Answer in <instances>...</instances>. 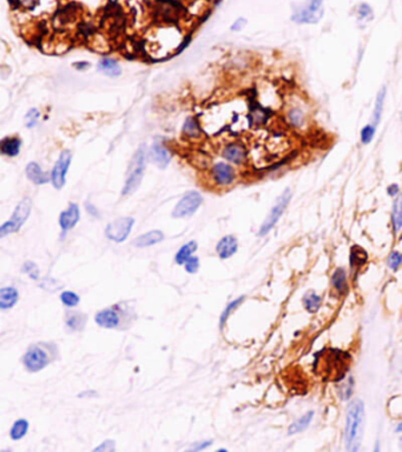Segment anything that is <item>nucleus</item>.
Returning <instances> with one entry per match:
<instances>
[{"label":"nucleus","mask_w":402,"mask_h":452,"mask_svg":"<svg viewBox=\"0 0 402 452\" xmlns=\"http://www.w3.org/2000/svg\"><path fill=\"white\" fill-rule=\"evenodd\" d=\"M211 177L217 185L229 186L236 179V172L231 165L226 163H217L211 168Z\"/></svg>","instance_id":"obj_10"},{"label":"nucleus","mask_w":402,"mask_h":452,"mask_svg":"<svg viewBox=\"0 0 402 452\" xmlns=\"http://www.w3.org/2000/svg\"><path fill=\"white\" fill-rule=\"evenodd\" d=\"M71 159H72L71 151L64 150L62 153H60L57 163L54 164L52 172H51V181H52V185L54 186V189L60 190L63 189L64 185H65L66 174H68L70 164H71Z\"/></svg>","instance_id":"obj_8"},{"label":"nucleus","mask_w":402,"mask_h":452,"mask_svg":"<svg viewBox=\"0 0 402 452\" xmlns=\"http://www.w3.org/2000/svg\"><path fill=\"white\" fill-rule=\"evenodd\" d=\"M86 206H88V208H86V210H88V211L90 212L92 216H98V212H97V210H96L95 206H92L90 203L86 204Z\"/></svg>","instance_id":"obj_46"},{"label":"nucleus","mask_w":402,"mask_h":452,"mask_svg":"<svg viewBox=\"0 0 402 452\" xmlns=\"http://www.w3.org/2000/svg\"><path fill=\"white\" fill-rule=\"evenodd\" d=\"M96 323L104 329H116L120 324V317L114 308H104L97 312Z\"/></svg>","instance_id":"obj_12"},{"label":"nucleus","mask_w":402,"mask_h":452,"mask_svg":"<svg viewBox=\"0 0 402 452\" xmlns=\"http://www.w3.org/2000/svg\"><path fill=\"white\" fill-rule=\"evenodd\" d=\"M23 272L31 277L32 279L39 278V269L33 262H26L23 266Z\"/></svg>","instance_id":"obj_34"},{"label":"nucleus","mask_w":402,"mask_h":452,"mask_svg":"<svg viewBox=\"0 0 402 452\" xmlns=\"http://www.w3.org/2000/svg\"><path fill=\"white\" fill-rule=\"evenodd\" d=\"M24 367L30 372L41 371L50 363L49 355L39 346H31L23 357Z\"/></svg>","instance_id":"obj_9"},{"label":"nucleus","mask_w":402,"mask_h":452,"mask_svg":"<svg viewBox=\"0 0 402 452\" xmlns=\"http://www.w3.org/2000/svg\"><path fill=\"white\" fill-rule=\"evenodd\" d=\"M238 250V241L234 235L229 234L223 237L221 240L216 245V252L221 259H226L230 258L237 252Z\"/></svg>","instance_id":"obj_15"},{"label":"nucleus","mask_w":402,"mask_h":452,"mask_svg":"<svg viewBox=\"0 0 402 452\" xmlns=\"http://www.w3.org/2000/svg\"><path fill=\"white\" fill-rule=\"evenodd\" d=\"M375 125H366L361 130V142L362 144H369L375 136Z\"/></svg>","instance_id":"obj_33"},{"label":"nucleus","mask_w":402,"mask_h":452,"mask_svg":"<svg viewBox=\"0 0 402 452\" xmlns=\"http://www.w3.org/2000/svg\"><path fill=\"white\" fill-rule=\"evenodd\" d=\"M323 15V0H309L293 14V20L299 24H316Z\"/></svg>","instance_id":"obj_4"},{"label":"nucleus","mask_w":402,"mask_h":452,"mask_svg":"<svg viewBox=\"0 0 402 452\" xmlns=\"http://www.w3.org/2000/svg\"><path fill=\"white\" fill-rule=\"evenodd\" d=\"M86 323V317L84 314L82 313H72L70 314L66 319V325H68L70 329L75 330V331H79L83 329V326L85 325Z\"/></svg>","instance_id":"obj_29"},{"label":"nucleus","mask_w":402,"mask_h":452,"mask_svg":"<svg viewBox=\"0 0 402 452\" xmlns=\"http://www.w3.org/2000/svg\"><path fill=\"white\" fill-rule=\"evenodd\" d=\"M201 133H202V130H201L199 120L194 117L187 118L183 125V135L187 136L188 138H199Z\"/></svg>","instance_id":"obj_22"},{"label":"nucleus","mask_w":402,"mask_h":452,"mask_svg":"<svg viewBox=\"0 0 402 452\" xmlns=\"http://www.w3.org/2000/svg\"><path fill=\"white\" fill-rule=\"evenodd\" d=\"M290 199H292V191H290L289 189H287L285 192H283L282 195L279 197V199L276 200L275 205L273 206V209L270 210V213L268 215L266 221L263 222L262 226H261L260 231H258V235L263 237V235L269 233V231L276 225V223L279 222L281 216H282L283 212L286 211L287 206H288L290 203Z\"/></svg>","instance_id":"obj_5"},{"label":"nucleus","mask_w":402,"mask_h":452,"mask_svg":"<svg viewBox=\"0 0 402 452\" xmlns=\"http://www.w3.org/2000/svg\"><path fill=\"white\" fill-rule=\"evenodd\" d=\"M60 301H62V303L65 305V306L75 307L79 304L81 298H79V296L77 294H75L73 291H64L62 292V295H60Z\"/></svg>","instance_id":"obj_31"},{"label":"nucleus","mask_w":402,"mask_h":452,"mask_svg":"<svg viewBox=\"0 0 402 452\" xmlns=\"http://www.w3.org/2000/svg\"><path fill=\"white\" fill-rule=\"evenodd\" d=\"M331 283H333L334 289L337 292H343L347 285V273L343 269L335 270L333 277H331Z\"/></svg>","instance_id":"obj_28"},{"label":"nucleus","mask_w":402,"mask_h":452,"mask_svg":"<svg viewBox=\"0 0 402 452\" xmlns=\"http://www.w3.org/2000/svg\"><path fill=\"white\" fill-rule=\"evenodd\" d=\"M401 264H402V253L398 252V251L392 252L391 256L388 257V266L395 271V270L399 269V266H400Z\"/></svg>","instance_id":"obj_36"},{"label":"nucleus","mask_w":402,"mask_h":452,"mask_svg":"<svg viewBox=\"0 0 402 452\" xmlns=\"http://www.w3.org/2000/svg\"><path fill=\"white\" fill-rule=\"evenodd\" d=\"M211 444H212L211 441L202 442V443H194V445L189 449V450L190 451H201V450H204V449L210 447Z\"/></svg>","instance_id":"obj_42"},{"label":"nucleus","mask_w":402,"mask_h":452,"mask_svg":"<svg viewBox=\"0 0 402 452\" xmlns=\"http://www.w3.org/2000/svg\"><path fill=\"white\" fill-rule=\"evenodd\" d=\"M163 239H164V234H163V232L158 231V230H154V231L146 232V233L137 237L136 239L133 240V246L139 247V249H142V247H149V246H152V245L161 243Z\"/></svg>","instance_id":"obj_17"},{"label":"nucleus","mask_w":402,"mask_h":452,"mask_svg":"<svg viewBox=\"0 0 402 452\" xmlns=\"http://www.w3.org/2000/svg\"><path fill=\"white\" fill-rule=\"evenodd\" d=\"M20 148L21 141L17 137H7V138L2 139L1 144H0L1 153L7 157H17L20 152Z\"/></svg>","instance_id":"obj_19"},{"label":"nucleus","mask_w":402,"mask_h":452,"mask_svg":"<svg viewBox=\"0 0 402 452\" xmlns=\"http://www.w3.org/2000/svg\"><path fill=\"white\" fill-rule=\"evenodd\" d=\"M26 176L36 185H43V184L51 181V173L41 170L40 165L34 163V161L26 166Z\"/></svg>","instance_id":"obj_16"},{"label":"nucleus","mask_w":402,"mask_h":452,"mask_svg":"<svg viewBox=\"0 0 402 452\" xmlns=\"http://www.w3.org/2000/svg\"><path fill=\"white\" fill-rule=\"evenodd\" d=\"M397 431L398 432H402V422L400 423V424L398 425V428H397Z\"/></svg>","instance_id":"obj_47"},{"label":"nucleus","mask_w":402,"mask_h":452,"mask_svg":"<svg viewBox=\"0 0 402 452\" xmlns=\"http://www.w3.org/2000/svg\"><path fill=\"white\" fill-rule=\"evenodd\" d=\"M31 210L32 200L28 198V197L21 199L13 213H12V217L0 226V237L2 238L5 237V235L14 233V232L20 230V227L24 225V223L27 221L28 216H30L31 213Z\"/></svg>","instance_id":"obj_3"},{"label":"nucleus","mask_w":402,"mask_h":452,"mask_svg":"<svg viewBox=\"0 0 402 452\" xmlns=\"http://www.w3.org/2000/svg\"><path fill=\"white\" fill-rule=\"evenodd\" d=\"M149 155L151 161L158 168H165L170 163V153L168 149L162 144L161 142H155L149 151Z\"/></svg>","instance_id":"obj_13"},{"label":"nucleus","mask_w":402,"mask_h":452,"mask_svg":"<svg viewBox=\"0 0 402 452\" xmlns=\"http://www.w3.org/2000/svg\"><path fill=\"white\" fill-rule=\"evenodd\" d=\"M89 66H90V64H89V63H85V62H83V63H76V64H75V68H76V69H78V70L88 69Z\"/></svg>","instance_id":"obj_45"},{"label":"nucleus","mask_w":402,"mask_h":452,"mask_svg":"<svg viewBox=\"0 0 402 452\" xmlns=\"http://www.w3.org/2000/svg\"><path fill=\"white\" fill-rule=\"evenodd\" d=\"M244 301V297H240V298L235 299V301H232L231 303L228 304V306H226L224 308V311L222 312L221 319H219V325H221V327H223V325H224L226 319H228L229 316H230V314L232 313V311L236 310V308L240 306V305L242 304V301Z\"/></svg>","instance_id":"obj_30"},{"label":"nucleus","mask_w":402,"mask_h":452,"mask_svg":"<svg viewBox=\"0 0 402 452\" xmlns=\"http://www.w3.org/2000/svg\"><path fill=\"white\" fill-rule=\"evenodd\" d=\"M312 417H314V412H312V411L305 413V415H303L301 418L299 419V421L294 422L292 425L289 426L288 434L289 435H295V434H300V432L304 431V430L309 426V424L311 423Z\"/></svg>","instance_id":"obj_23"},{"label":"nucleus","mask_w":402,"mask_h":452,"mask_svg":"<svg viewBox=\"0 0 402 452\" xmlns=\"http://www.w3.org/2000/svg\"><path fill=\"white\" fill-rule=\"evenodd\" d=\"M13 1H15V0H11V2H13ZM18 1H19V0H18Z\"/></svg>","instance_id":"obj_48"},{"label":"nucleus","mask_w":402,"mask_h":452,"mask_svg":"<svg viewBox=\"0 0 402 452\" xmlns=\"http://www.w3.org/2000/svg\"><path fill=\"white\" fill-rule=\"evenodd\" d=\"M366 260L367 253L365 250H362L361 247H355V249H353L352 258H350V262H352L353 266H362L363 264L366 263Z\"/></svg>","instance_id":"obj_32"},{"label":"nucleus","mask_w":402,"mask_h":452,"mask_svg":"<svg viewBox=\"0 0 402 452\" xmlns=\"http://www.w3.org/2000/svg\"><path fill=\"white\" fill-rule=\"evenodd\" d=\"M203 203V197L197 191H190L186 193L172 211L174 218H188L191 217Z\"/></svg>","instance_id":"obj_6"},{"label":"nucleus","mask_w":402,"mask_h":452,"mask_svg":"<svg viewBox=\"0 0 402 452\" xmlns=\"http://www.w3.org/2000/svg\"><path fill=\"white\" fill-rule=\"evenodd\" d=\"M28 422L26 419H18L13 423L11 430H9V437L13 441H19L24 438L28 431Z\"/></svg>","instance_id":"obj_24"},{"label":"nucleus","mask_w":402,"mask_h":452,"mask_svg":"<svg viewBox=\"0 0 402 452\" xmlns=\"http://www.w3.org/2000/svg\"><path fill=\"white\" fill-rule=\"evenodd\" d=\"M386 86L381 88L379 92L378 97H376V101H375V106H374V111H373V123L376 126L381 120V116L382 112H384V105H385V99H386Z\"/></svg>","instance_id":"obj_25"},{"label":"nucleus","mask_w":402,"mask_h":452,"mask_svg":"<svg viewBox=\"0 0 402 452\" xmlns=\"http://www.w3.org/2000/svg\"><path fill=\"white\" fill-rule=\"evenodd\" d=\"M289 120H290V123L292 124H294V125H300V124H302L303 122V114L302 112L300 110L298 109H295V110H292L289 112Z\"/></svg>","instance_id":"obj_40"},{"label":"nucleus","mask_w":402,"mask_h":452,"mask_svg":"<svg viewBox=\"0 0 402 452\" xmlns=\"http://www.w3.org/2000/svg\"><path fill=\"white\" fill-rule=\"evenodd\" d=\"M387 192H388V195H389V196L395 197V196H397L398 193H399V186L397 185V184H393V185L388 186Z\"/></svg>","instance_id":"obj_44"},{"label":"nucleus","mask_w":402,"mask_h":452,"mask_svg":"<svg viewBox=\"0 0 402 452\" xmlns=\"http://www.w3.org/2000/svg\"><path fill=\"white\" fill-rule=\"evenodd\" d=\"M392 222L395 232H399L402 228V196L398 197L394 200L393 212H392Z\"/></svg>","instance_id":"obj_26"},{"label":"nucleus","mask_w":402,"mask_h":452,"mask_svg":"<svg viewBox=\"0 0 402 452\" xmlns=\"http://www.w3.org/2000/svg\"><path fill=\"white\" fill-rule=\"evenodd\" d=\"M114 450V442L113 441H105L100 447L95 449V452H111Z\"/></svg>","instance_id":"obj_41"},{"label":"nucleus","mask_w":402,"mask_h":452,"mask_svg":"<svg viewBox=\"0 0 402 452\" xmlns=\"http://www.w3.org/2000/svg\"><path fill=\"white\" fill-rule=\"evenodd\" d=\"M98 70L108 77H119L122 73L119 64L112 58H101L98 63Z\"/></svg>","instance_id":"obj_20"},{"label":"nucleus","mask_w":402,"mask_h":452,"mask_svg":"<svg viewBox=\"0 0 402 452\" xmlns=\"http://www.w3.org/2000/svg\"><path fill=\"white\" fill-rule=\"evenodd\" d=\"M373 17V11L371 8V6L367 4H361L359 6V9H357V18L360 20H363V19H371Z\"/></svg>","instance_id":"obj_38"},{"label":"nucleus","mask_w":402,"mask_h":452,"mask_svg":"<svg viewBox=\"0 0 402 452\" xmlns=\"http://www.w3.org/2000/svg\"><path fill=\"white\" fill-rule=\"evenodd\" d=\"M352 392H353V379L352 378H349L348 380L344 381L343 385H341L339 393L342 399H348V398L352 396Z\"/></svg>","instance_id":"obj_35"},{"label":"nucleus","mask_w":402,"mask_h":452,"mask_svg":"<svg viewBox=\"0 0 402 452\" xmlns=\"http://www.w3.org/2000/svg\"><path fill=\"white\" fill-rule=\"evenodd\" d=\"M363 418H365V406L361 400L355 399L350 403L348 410H347L344 438H346L348 451L355 452L359 450L362 437Z\"/></svg>","instance_id":"obj_1"},{"label":"nucleus","mask_w":402,"mask_h":452,"mask_svg":"<svg viewBox=\"0 0 402 452\" xmlns=\"http://www.w3.org/2000/svg\"><path fill=\"white\" fill-rule=\"evenodd\" d=\"M19 294L17 289L12 288V286L0 289V308H1V310L12 308L15 304H17Z\"/></svg>","instance_id":"obj_18"},{"label":"nucleus","mask_w":402,"mask_h":452,"mask_svg":"<svg viewBox=\"0 0 402 452\" xmlns=\"http://www.w3.org/2000/svg\"><path fill=\"white\" fill-rule=\"evenodd\" d=\"M245 24H247V20H245L244 18H238L237 20H236L235 23L232 24L231 31H240V30H242V28L244 27Z\"/></svg>","instance_id":"obj_43"},{"label":"nucleus","mask_w":402,"mask_h":452,"mask_svg":"<svg viewBox=\"0 0 402 452\" xmlns=\"http://www.w3.org/2000/svg\"><path fill=\"white\" fill-rule=\"evenodd\" d=\"M184 267H186V271L188 273L194 275V273H196L200 269V259L197 257H190L186 262V264H184Z\"/></svg>","instance_id":"obj_37"},{"label":"nucleus","mask_w":402,"mask_h":452,"mask_svg":"<svg viewBox=\"0 0 402 452\" xmlns=\"http://www.w3.org/2000/svg\"><path fill=\"white\" fill-rule=\"evenodd\" d=\"M133 224H135V221L131 217L118 218L116 221L111 222L110 224H107L106 228H105V235H106L107 239L112 240L114 243H123L129 237Z\"/></svg>","instance_id":"obj_7"},{"label":"nucleus","mask_w":402,"mask_h":452,"mask_svg":"<svg viewBox=\"0 0 402 452\" xmlns=\"http://www.w3.org/2000/svg\"><path fill=\"white\" fill-rule=\"evenodd\" d=\"M303 304H304V307L307 308L309 312L314 313V312H316L321 306L320 296H317L312 291L308 292V294L304 296V298H303Z\"/></svg>","instance_id":"obj_27"},{"label":"nucleus","mask_w":402,"mask_h":452,"mask_svg":"<svg viewBox=\"0 0 402 452\" xmlns=\"http://www.w3.org/2000/svg\"><path fill=\"white\" fill-rule=\"evenodd\" d=\"M222 154L224 159L229 160L232 164L240 165L243 163L247 158V150L240 143H229L223 149Z\"/></svg>","instance_id":"obj_14"},{"label":"nucleus","mask_w":402,"mask_h":452,"mask_svg":"<svg viewBox=\"0 0 402 452\" xmlns=\"http://www.w3.org/2000/svg\"><path fill=\"white\" fill-rule=\"evenodd\" d=\"M81 218V211L77 204L71 203L69 208L60 213L59 216V225L62 227L64 233L75 227Z\"/></svg>","instance_id":"obj_11"},{"label":"nucleus","mask_w":402,"mask_h":452,"mask_svg":"<svg viewBox=\"0 0 402 452\" xmlns=\"http://www.w3.org/2000/svg\"><path fill=\"white\" fill-rule=\"evenodd\" d=\"M197 250V243L196 241H189V243L184 244L180 250L177 251L175 260L178 265H184L188 259L190 257H193V253Z\"/></svg>","instance_id":"obj_21"},{"label":"nucleus","mask_w":402,"mask_h":452,"mask_svg":"<svg viewBox=\"0 0 402 452\" xmlns=\"http://www.w3.org/2000/svg\"><path fill=\"white\" fill-rule=\"evenodd\" d=\"M145 160H146V148L145 145L139 146L135 155H133L131 164H130L129 172H127V178L125 185L123 187L122 195L129 196L138 189L140 183H142L143 176H144L145 170Z\"/></svg>","instance_id":"obj_2"},{"label":"nucleus","mask_w":402,"mask_h":452,"mask_svg":"<svg viewBox=\"0 0 402 452\" xmlns=\"http://www.w3.org/2000/svg\"><path fill=\"white\" fill-rule=\"evenodd\" d=\"M38 118H39V111L36 110V109H32V110L28 111L27 114H26V117H25V119L28 120L27 124H26V126L27 127H33L37 124Z\"/></svg>","instance_id":"obj_39"}]
</instances>
